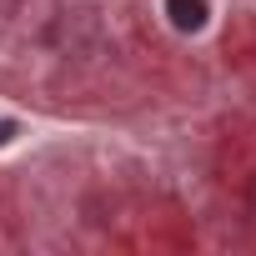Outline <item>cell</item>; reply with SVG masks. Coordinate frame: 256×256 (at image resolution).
I'll return each mask as SVG.
<instances>
[{
    "mask_svg": "<svg viewBox=\"0 0 256 256\" xmlns=\"http://www.w3.org/2000/svg\"><path fill=\"white\" fill-rule=\"evenodd\" d=\"M166 16L176 30H201L206 26V0H166Z\"/></svg>",
    "mask_w": 256,
    "mask_h": 256,
    "instance_id": "cell-1",
    "label": "cell"
},
{
    "mask_svg": "<svg viewBox=\"0 0 256 256\" xmlns=\"http://www.w3.org/2000/svg\"><path fill=\"white\" fill-rule=\"evenodd\" d=\"M251 211H256V186H251Z\"/></svg>",
    "mask_w": 256,
    "mask_h": 256,
    "instance_id": "cell-3",
    "label": "cell"
},
{
    "mask_svg": "<svg viewBox=\"0 0 256 256\" xmlns=\"http://www.w3.org/2000/svg\"><path fill=\"white\" fill-rule=\"evenodd\" d=\"M10 136H16V120H0V146H6Z\"/></svg>",
    "mask_w": 256,
    "mask_h": 256,
    "instance_id": "cell-2",
    "label": "cell"
}]
</instances>
